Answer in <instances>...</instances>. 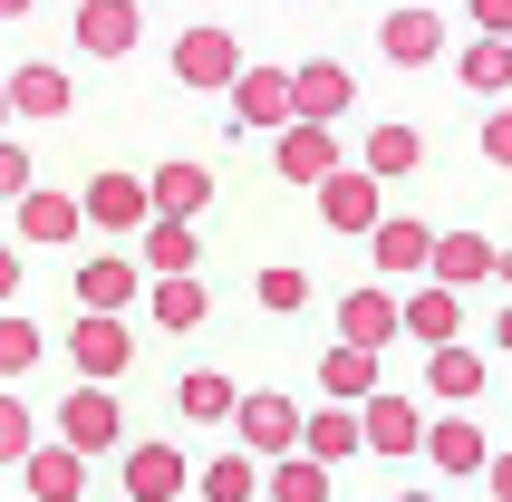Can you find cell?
<instances>
[{
    "instance_id": "12",
    "label": "cell",
    "mask_w": 512,
    "mask_h": 502,
    "mask_svg": "<svg viewBox=\"0 0 512 502\" xmlns=\"http://www.w3.org/2000/svg\"><path fill=\"white\" fill-rule=\"evenodd\" d=\"M232 116L242 126H290V68H232Z\"/></svg>"
},
{
    "instance_id": "20",
    "label": "cell",
    "mask_w": 512,
    "mask_h": 502,
    "mask_svg": "<svg viewBox=\"0 0 512 502\" xmlns=\"http://www.w3.org/2000/svg\"><path fill=\"white\" fill-rule=\"evenodd\" d=\"M416 445H426L435 454V474H484V425H474V416H445V425H426V435H416Z\"/></svg>"
},
{
    "instance_id": "30",
    "label": "cell",
    "mask_w": 512,
    "mask_h": 502,
    "mask_svg": "<svg viewBox=\"0 0 512 502\" xmlns=\"http://www.w3.org/2000/svg\"><path fill=\"white\" fill-rule=\"evenodd\" d=\"M232 396H242V387H232L223 367H194V377L174 387V406H184V416H194V425H223V416H232Z\"/></svg>"
},
{
    "instance_id": "22",
    "label": "cell",
    "mask_w": 512,
    "mask_h": 502,
    "mask_svg": "<svg viewBox=\"0 0 512 502\" xmlns=\"http://www.w3.org/2000/svg\"><path fill=\"white\" fill-rule=\"evenodd\" d=\"M319 396H329V406H358V396H377V348H329V358H319Z\"/></svg>"
},
{
    "instance_id": "14",
    "label": "cell",
    "mask_w": 512,
    "mask_h": 502,
    "mask_svg": "<svg viewBox=\"0 0 512 502\" xmlns=\"http://www.w3.org/2000/svg\"><path fill=\"white\" fill-rule=\"evenodd\" d=\"M426 271L445 280V290H464V280H493V271H503V251H493L484 232H435V242H426Z\"/></svg>"
},
{
    "instance_id": "3",
    "label": "cell",
    "mask_w": 512,
    "mask_h": 502,
    "mask_svg": "<svg viewBox=\"0 0 512 502\" xmlns=\"http://www.w3.org/2000/svg\"><path fill=\"white\" fill-rule=\"evenodd\" d=\"M232 425H242V454H290L300 445V406H290L281 387H261V396H232Z\"/></svg>"
},
{
    "instance_id": "9",
    "label": "cell",
    "mask_w": 512,
    "mask_h": 502,
    "mask_svg": "<svg viewBox=\"0 0 512 502\" xmlns=\"http://www.w3.org/2000/svg\"><path fill=\"white\" fill-rule=\"evenodd\" d=\"M377 58H387V68L445 58V20H435V10H387V20H377Z\"/></svg>"
},
{
    "instance_id": "6",
    "label": "cell",
    "mask_w": 512,
    "mask_h": 502,
    "mask_svg": "<svg viewBox=\"0 0 512 502\" xmlns=\"http://www.w3.org/2000/svg\"><path fill=\"white\" fill-rule=\"evenodd\" d=\"M58 445H68V454H107V445H126L116 396H107V387H78L68 406H58Z\"/></svg>"
},
{
    "instance_id": "19",
    "label": "cell",
    "mask_w": 512,
    "mask_h": 502,
    "mask_svg": "<svg viewBox=\"0 0 512 502\" xmlns=\"http://www.w3.org/2000/svg\"><path fill=\"white\" fill-rule=\"evenodd\" d=\"M397 329H406V338H426V348H445V338H464V300L445 290V280H426V290L397 309Z\"/></svg>"
},
{
    "instance_id": "28",
    "label": "cell",
    "mask_w": 512,
    "mask_h": 502,
    "mask_svg": "<svg viewBox=\"0 0 512 502\" xmlns=\"http://www.w3.org/2000/svg\"><path fill=\"white\" fill-rule=\"evenodd\" d=\"M184 493H203V502H252V493H261V464H252V454H213Z\"/></svg>"
},
{
    "instance_id": "11",
    "label": "cell",
    "mask_w": 512,
    "mask_h": 502,
    "mask_svg": "<svg viewBox=\"0 0 512 502\" xmlns=\"http://www.w3.org/2000/svg\"><path fill=\"white\" fill-rule=\"evenodd\" d=\"M20 493H29V502H78V493H87V454L29 445V454H20Z\"/></svg>"
},
{
    "instance_id": "25",
    "label": "cell",
    "mask_w": 512,
    "mask_h": 502,
    "mask_svg": "<svg viewBox=\"0 0 512 502\" xmlns=\"http://www.w3.org/2000/svg\"><path fill=\"white\" fill-rule=\"evenodd\" d=\"M368 242H377V271H426V242H435V232L416 223V213H377Z\"/></svg>"
},
{
    "instance_id": "26",
    "label": "cell",
    "mask_w": 512,
    "mask_h": 502,
    "mask_svg": "<svg viewBox=\"0 0 512 502\" xmlns=\"http://www.w3.org/2000/svg\"><path fill=\"white\" fill-rule=\"evenodd\" d=\"M339 338L348 348H387V338H397V300H387V290H348L339 300Z\"/></svg>"
},
{
    "instance_id": "33",
    "label": "cell",
    "mask_w": 512,
    "mask_h": 502,
    "mask_svg": "<svg viewBox=\"0 0 512 502\" xmlns=\"http://www.w3.org/2000/svg\"><path fill=\"white\" fill-rule=\"evenodd\" d=\"M455 78L484 87V97H503V87H512V39H474V49L455 58Z\"/></svg>"
},
{
    "instance_id": "5",
    "label": "cell",
    "mask_w": 512,
    "mask_h": 502,
    "mask_svg": "<svg viewBox=\"0 0 512 502\" xmlns=\"http://www.w3.org/2000/svg\"><path fill=\"white\" fill-rule=\"evenodd\" d=\"M0 97H10V116H29V126H58V116L78 107V87H68V68H49V58H29V68H10V78H0Z\"/></svg>"
},
{
    "instance_id": "21",
    "label": "cell",
    "mask_w": 512,
    "mask_h": 502,
    "mask_svg": "<svg viewBox=\"0 0 512 502\" xmlns=\"http://www.w3.org/2000/svg\"><path fill=\"white\" fill-rule=\"evenodd\" d=\"M426 387L435 396H455V406H474V396H484V377H493V367H484V348H464V338H445V348H426Z\"/></svg>"
},
{
    "instance_id": "16",
    "label": "cell",
    "mask_w": 512,
    "mask_h": 502,
    "mask_svg": "<svg viewBox=\"0 0 512 502\" xmlns=\"http://www.w3.org/2000/svg\"><path fill=\"white\" fill-rule=\"evenodd\" d=\"M203 203H213V174H203V165H155V174H145V213H165V223H194Z\"/></svg>"
},
{
    "instance_id": "7",
    "label": "cell",
    "mask_w": 512,
    "mask_h": 502,
    "mask_svg": "<svg viewBox=\"0 0 512 502\" xmlns=\"http://www.w3.org/2000/svg\"><path fill=\"white\" fill-rule=\"evenodd\" d=\"M78 223H97V232H145L155 213H145V174H97L78 194Z\"/></svg>"
},
{
    "instance_id": "10",
    "label": "cell",
    "mask_w": 512,
    "mask_h": 502,
    "mask_svg": "<svg viewBox=\"0 0 512 502\" xmlns=\"http://www.w3.org/2000/svg\"><path fill=\"white\" fill-rule=\"evenodd\" d=\"M145 39V10L136 0H78V49L87 58H126Z\"/></svg>"
},
{
    "instance_id": "15",
    "label": "cell",
    "mask_w": 512,
    "mask_h": 502,
    "mask_svg": "<svg viewBox=\"0 0 512 502\" xmlns=\"http://www.w3.org/2000/svg\"><path fill=\"white\" fill-rule=\"evenodd\" d=\"M184 483H194V464L174 445H126V502H174Z\"/></svg>"
},
{
    "instance_id": "31",
    "label": "cell",
    "mask_w": 512,
    "mask_h": 502,
    "mask_svg": "<svg viewBox=\"0 0 512 502\" xmlns=\"http://www.w3.org/2000/svg\"><path fill=\"white\" fill-rule=\"evenodd\" d=\"M416 165H426V136H416V126H377L358 174H377V184H387V174H416Z\"/></svg>"
},
{
    "instance_id": "38",
    "label": "cell",
    "mask_w": 512,
    "mask_h": 502,
    "mask_svg": "<svg viewBox=\"0 0 512 502\" xmlns=\"http://www.w3.org/2000/svg\"><path fill=\"white\" fill-rule=\"evenodd\" d=\"M464 10H474V29H484V39H512V0H464Z\"/></svg>"
},
{
    "instance_id": "37",
    "label": "cell",
    "mask_w": 512,
    "mask_h": 502,
    "mask_svg": "<svg viewBox=\"0 0 512 502\" xmlns=\"http://www.w3.org/2000/svg\"><path fill=\"white\" fill-rule=\"evenodd\" d=\"M20 194H29V155L0 136V203H20Z\"/></svg>"
},
{
    "instance_id": "4",
    "label": "cell",
    "mask_w": 512,
    "mask_h": 502,
    "mask_svg": "<svg viewBox=\"0 0 512 502\" xmlns=\"http://www.w3.org/2000/svg\"><path fill=\"white\" fill-rule=\"evenodd\" d=\"M348 97H358V87H348L339 58H300V68H290V116H300V126H339Z\"/></svg>"
},
{
    "instance_id": "34",
    "label": "cell",
    "mask_w": 512,
    "mask_h": 502,
    "mask_svg": "<svg viewBox=\"0 0 512 502\" xmlns=\"http://www.w3.org/2000/svg\"><path fill=\"white\" fill-rule=\"evenodd\" d=\"M39 348H49V338L29 329L20 309H0V377H20V367H39Z\"/></svg>"
},
{
    "instance_id": "39",
    "label": "cell",
    "mask_w": 512,
    "mask_h": 502,
    "mask_svg": "<svg viewBox=\"0 0 512 502\" xmlns=\"http://www.w3.org/2000/svg\"><path fill=\"white\" fill-rule=\"evenodd\" d=\"M484 165H512V116H484Z\"/></svg>"
},
{
    "instance_id": "18",
    "label": "cell",
    "mask_w": 512,
    "mask_h": 502,
    "mask_svg": "<svg viewBox=\"0 0 512 502\" xmlns=\"http://www.w3.org/2000/svg\"><path fill=\"white\" fill-rule=\"evenodd\" d=\"M126 300H136V261H126V251H97V261H78V309H107V319H126Z\"/></svg>"
},
{
    "instance_id": "35",
    "label": "cell",
    "mask_w": 512,
    "mask_h": 502,
    "mask_svg": "<svg viewBox=\"0 0 512 502\" xmlns=\"http://www.w3.org/2000/svg\"><path fill=\"white\" fill-rule=\"evenodd\" d=\"M252 300H261V309H271V319H290V309L310 300V280L290 271V261H271V271H261V280H252Z\"/></svg>"
},
{
    "instance_id": "29",
    "label": "cell",
    "mask_w": 512,
    "mask_h": 502,
    "mask_svg": "<svg viewBox=\"0 0 512 502\" xmlns=\"http://www.w3.org/2000/svg\"><path fill=\"white\" fill-rule=\"evenodd\" d=\"M155 319H165V329H203V319H213V290H203L194 271L155 280Z\"/></svg>"
},
{
    "instance_id": "2",
    "label": "cell",
    "mask_w": 512,
    "mask_h": 502,
    "mask_svg": "<svg viewBox=\"0 0 512 502\" xmlns=\"http://www.w3.org/2000/svg\"><path fill=\"white\" fill-rule=\"evenodd\" d=\"M68 358H78V377H87V387H107V377H126V367H136V338H126V319L87 309L78 329H68Z\"/></svg>"
},
{
    "instance_id": "41",
    "label": "cell",
    "mask_w": 512,
    "mask_h": 502,
    "mask_svg": "<svg viewBox=\"0 0 512 502\" xmlns=\"http://www.w3.org/2000/svg\"><path fill=\"white\" fill-rule=\"evenodd\" d=\"M29 10H39V0H0V20H29Z\"/></svg>"
},
{
    "instance_id": "40",
    "label": "cell",
    "mask_w": 512,
    "mask_h": 502,
    "mask_svg": "<svg viewBox=\"0 0 512 502\" xmlns=\"http://www.w3.org/2000/svg\"><path fill=\"white\" fill-rule=\"evenodd\" d=\"M10 290H20V251H0V309H10Z\"/></svg>"
},
{
    "instance_id": "43",
    "label": "cell",
    "mask_w": 512,
    "mask_h": 502,
    "mask_svg": "<svg viewBox=\"0 0 512 502\" xmlns=\"http://www.w3.org/2000/svg\"><path fill=\"white\" fill-rule=\"evenodd\" d=\"M0 126H10V97H0Z\"/></svg>"
},
{
    "instance_id": "8",
    "label": "cell",
    "mask_w": 512,
    "mask_h": 502,
    "mask_svg": "<svg viewBox=\"0 0 512 502\" xmlns=\"http://www.w3.org/2000/svg\"><path fill=\"white\" fill-rule=\"evenodd\" d=\"M319 223H329V232H348V242H358V232L377 223V174H358V165L319 174Z\"/></svg>"
},
{
    "instance_id": "17",
    "label": "cell",
    "mask_w": 512,
    "mask_h": 502,
    "mask_svg": "<svg viewBox=\"0 0 512 502\" xmlns=\"http://www.w3.org/2000/svg\"><path fill=\"white\" fill-rule=\"evenodd\" d=\"M281 184H319V174H339V136H329V126H300V116H290L281 126Z\"/></svg>"
},
{
    "instance_id": "1",
    "label": "cell",
    "mask_w": 512,
    "mask_h": 502,
    "mask_svg": "<svg viewBox=\"0 0 512 502\" xmlns=\"http://www.w3.org/2000/svg\"><path fill=\"white\" fill-rule=\"evenodd\" d=\"M232 68H242V39H232L223 20H194L184 39H174V78L203 87V97H213V87H232Z\"/></svg>"
},
{
    "instance_id": "23",
    "label": "cell",
    "mask_w": 512,
    "mask_h": 502,
    "mask_svg": "<svg viewBox=\"0 0 512 502\" xmlns=\"http://www.w3.org/2000/svg\"><path fill=\"white\" fill-rule=\"evenodd\" d=\"M290 454H310V464H348L358 454V406H319V416H300V445Z\"/></svg>"
},
{
    "instance_id": "42",
    "label": "cell",
    "mask_w": 512,
    "mask_h": 502,
    "mask_svg": "<svg viewBox=\"0 0 512 502\" xmlns=\"http://www.w3.org/2000/svg\"><path fill=\"white\" fill-rule=\"evenodd\" d=\"M397 502H435V493H397Z\"/></svg>"
},
{
    "instance_id": "32",
    "label": "cell",
    "mask_w": 512,
    "mask_h": 502,
    "mask_svg": "<svg viewBox=\"0 0 512 502\" xmlns=\"http://www.w3.org/2000/svg\"><path fill=\"white\" fill-rule=\"evenodd\" d=\"M271 502H329V464H310V454H271V483H261Z\"/></svg>"
},
{
    "instance_id": "27",
    "label": "cell",
    "mask_w": 512,
    "mask_h": 502,
    "mask_svg": "<svg viewBox=\"0 0 512 502\" xmlns=\"http://www.w3.org/2000/svg\"><path fill=\"white\" fill-rule=\"evenodd\" d=\"M203 261V242H194V223H165V213H155V223H145V271L155 280H174V271H194Z\"/></svg>"
},
{
    "instance_id": "13",
    "label": "cell",
    "mask_w": 512,
    "mask_h": 502,
    "mask_svg": "<svg viewBox=\"0 0 512 502\" xmlns=\"http://www.w3.org/2000/svg\"><path fill=\"white\" fill-rule=\"evenodd\" d=\"M416 435H426V416L406 396H358V445L368 454H416Z\"/></svg>"
},
{
    "instance_id": "36",
    "label": "cell",
    "mask_w": 512,
    "mask_h": 502,
    "mask_svg": "<svg viewBox=\"0 0 512 502\" xmlns=\"http://www.w3.org/2000/svg\"><path fill=\"white\" fill-rule=\"evenodd\" d=\"M29 445H39V425H29V406H20V396H0V464H20Z\"/></svg>"
},
{
    "instance_id": "24",
    "label": "cell",
    "mask_w": 512,
    "mask_h": 502,
    "mask_svg": "<svg viewBox=\"0 0 512 502\" xmlns=\"http://www.w3.org/2000/svg\"><path fill=\"white\" fill-rule=\"evenodd\" d=\"M78 232L87 223H78V203H68V194H49V184H29V194H20V242H49L58 251V242H78Z\"/></svg>"
}]
</instances>
